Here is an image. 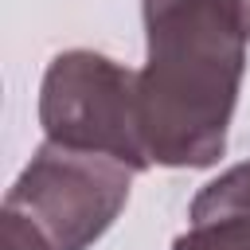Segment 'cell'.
<instances>
[{
    "label": "cell",
    "instance_id": "1",
    "mask_svg": "<svg viewBox=\"0 0 250 250\" xmlns=\"http://www.w3.org/2000/svg\"><path fill=\"white\" fill-rule=\"evenodd\" d=\"M145 35L137 105L148 160L164 168L215 164L227 148L250 43L238 0H145Z\"/></svg>",
    "mask_w": 250,
    "mask_h": 250
},
{
    "label": "cell",
    "instance_id": "2",
    "mask_svg": "<svg viewBox=\"0 0 250 250\" xmlns=\"http://www.w3.org/2000/svg\"><path fill=\"white\" fill-rule=\"evenodd\" d=\"M137 168L109 152L43 141L31 164L4 195L0 250H86L121 207Z\"/></svg>",
    "mask_w": 250,
    "mask_h": 250
},
{
    "label": "cell",
    "instance_id": "3",
    "mask_svg": "<svg viewBox=\"0 0 250 250\" xmlns=\"http://www.w3.org/2000/svg\"><path fill=\"white\" fill-rule=\"evenodd\" d=\"M39 125L47 141L109 152L137 172L152 164L141 133L137 70L98 51H62L51 59L39 86Z\"/></svg>",
    "mask_w": 250,
    "mask_h": 250
},
{
    "label": "cell",
    "instance_id": "4",
    "mask_svg": "<svg viewBox=\"0 0 250 250\" xmlns=\"http://www.w3.org/2000/svg\"><path fill=\"white\" fill-rule=\"evenodd\" d=\"M188 219L191 223H199V219H230V223L250 227V160L234 164L230 172H223L219 180H211L191 199Z\"/></svg>",
    "mask_w": 250,
    "mask_h": 250
},
{
    "label": "cell",
    "instance_id": "5",
    "mask_svg": "<svg viewBox=\"0 0 250 250\" xmlns=\"http://www.w3.org/2000/svg\"><path fill=\"white\" fill-rule=\"evenodd\" d=\"M172 250H250V227L230 219H199L172 242Z\"/></svg>",
    "mask_w": 250,
    "mask_h": 250
},
{
    "label": "cell",
    "instance_id": "6",
    "mask_svg": "<svg viewBox=\"0 0 250 250\" xmlns=\"http://www.w3.org/2000/svg\"><path fill=\"white\" fill-rule=\"evenodd\" d=\"M238 16H242V31L250 39V0H238Z\"/></svg>",
    "mask_w": 250,
    "mask_h": 250
}]
</instances>
